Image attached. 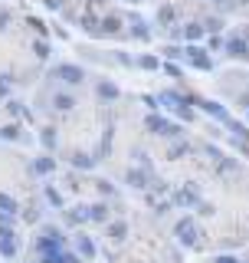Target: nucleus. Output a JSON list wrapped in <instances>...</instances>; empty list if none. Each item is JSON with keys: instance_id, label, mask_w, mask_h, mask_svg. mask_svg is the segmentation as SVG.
<instances>
[{"instance_id": "40", "label": "nucleus", "mask_w": 249, "mask_h": 263, "mask_svg": "<svg viewBox=\"0 0 249 263\" xmlns=\"http://www.w3.org/2000/svg\"><path fill=\"white\" fill-rule=\"evenodd\" d=\"M13 220H16V214H7V211H0V224H4V227H13Z\"/></svg>"}, {"instance_id": "42", "label": "nucleus", "mask_w": 249, "mask_h": 263, "mask_svg": "<svg viewBox=\"0 0 249 263\" xmlns=\"http://www.w3.org/2000/svg\"><path fill=\"white\" fill-rule=\"evenodd\" d=\"M10 27V10H0V30Z\"/></svg>"}, {"instance_id": "48", "label": "nucleus", "mask_w": 249, "mask_h": 263, "mask_svg": "<svg viewBox=\"0 0 249 263\" xmlns=\"http://www.w3.org/2000/svg\"><path fill=\"white\" fill-rule=\"evenodd\" d=\"M246 122H249V105H246Z\"/></svg>"}, {"instance_id": "15", "label": "nucleus", "mask_w": 249, "mask_h": 263, "mask_svg": "<svg viewBox=\"0 0 249 263\" xmlns=\"http://www.w3.org/2000/svg\"><path fill=\"white\" fill-rule=\"evenodd\" d=\"M72 168H79V171H92L95 164H98V158L95 155H89V152H72Z\"/></svg>"}, {"instance_id": "45", "label": "nucleus", "mask_w": 249, "mask_h": 263, "mask_svg": "<svg viewBox=\"0 0 249 263\" xmlns=\"http://www.w3.org/2000/svg\"><path fill=\"white\" fill-rule=\"evenodd\" d=\"M213 263H239V260H236V257H230V253H223V257H217Z\"/></svg>"}, {"instance_id": "9", "label": "nucleus", "mask_w": 249, "mask_h": 263, "mask_svg": "<svg viewBox=\"0 0 249 263\" xmlns=\"http://www.w3.org/2000/svg\"><path fill=\"white\" fill-rule=\"evenodd\" d=\"M0 257H16V234H13V227H4L0 224Z\"/></svg>"}, {"instance_id": "6", "label": "nucleus", "mask_w": 249, "mask_h": 263, "mask_svg": "<svg viewBox=\"0 0 249 263\" xmlns=\"http://www.w3.org/2000/svg\"><path fill=\"white\" fill-rule=\"evenodd\" d=\"M53 76L63 79V82H69V86H79V82H86V69L76 66V63H59L53 69Z\"/></svg>"}, {"instance_id": "35", "label": "nucleus", "mask_w": 249, "mask_h": 263, "mask_svg": "<svg viewBox=\"0 0 249 263\" xmlns=\"http://www.w3.org/2000/svg\"><path fill=\"white\" fill-rule=\"evenodd\" d=\"M174 16H177L174 7H161V10H157V20H161V23H174Z\"/></svg>"}, {"instance_id": "49", "label": "nucleus", "mask_w": 249, "mask_h": 263, "mask_svg": "<svg viewBox=\"0 0 249 263\" xmlns=\"http://www.w3.org/2000/svg\"><path fill=\"white\" fill-rule=\"evenodd\" d=\"M213 4H223V0H213Z\"/></svg>"}, {"instance_id": "10", "label": "nucleus", "mask_w": 249, "mask_h": 263, "mask_svg": "<svg viewBox=\"0 0 249 263\" xmlns=\"http://www.w3.org/2000/svg\"><path fill=\"white\" fill-rule=\"evenodd\" d=\"M223 46H226V53L233 56V60H249V40L246 36H230Z\"/></svg>"}, {"instance_id": "33", "label": "nucleus", "mask_w": 249, "mask_h": 263, "mask_svg": "<svg viewBox=\"0 0 249 263\" xmlns=\"http://www.w3.org/2000/svg\"><path fill=\"white\" fill-rule=\"evenodd\" d=\"M161 53H164V60H171V63H174V60H180V56H184V49H180V46H171V43H168V46L161 49Z\"/></svg>"}, {"instance_id": "22", "label": "nucleus", "mask_w": 249, "mask_h": 263, "mask_svg": "<svg viewBox=\"0 0 249 263\" xmlns=\"http://www.w3.org/2000/svg\"><path fill=\"white\" fill-rule=\"evenodd\" d=\"M131 36H135V40H148V36H151L148 23L141 20V16H135V13H131Z\"/></svg>"}, {"instance_id": "32", "label": "nucleus", "mask_w": 249, "mask_h": 263, "mask_svg": "<svg viewBox=\"0 0 249 263\" xmlns=\"http://www.w3.org/2000/svg\"><path fill=\"white\" fill-rule=\"evenodd\" d=\"M95 187H98V194H102V197H112L115 194V184H112V181H105V178H98Z\"/></svg>"}, {"instance_id": "27", "label": "nucleus", "mask_w": 249, "mask_h": 263, "mask_svg": "<svg viewBox=\"0 0 249 263\" xmlns=\"http://www.w3.org/2000/svg\"><path fill=\"white\" fill-rule=\"evenodd\" d=\"M33 53H36V60H49V56H53V46H49L46 40L39 36L36 43H33Z\"/></svg>"}, {"instance_id": "17", "label": "nucleus", "mask_w": 249, "mask_h": 263, "mask_svg": "<svg viewBox=\"0 0 249 263\" xmlns=\"http://www.w3.org/2000/svg\"><path fill=\"white\" fill-rule=\"evenodd\" d=\"M89 220H92V224H109V204L105 201L89 204Z\"/></svg>"}, {"instance_id": "1", "label": "nucleus", "mask_w": 249, "mask_h": 263, "mask_svg": "<svg viewBox=\"0 0 249 263\" xmlns=\"http://www.w3.org/2000/svg\"><path fill=\"white\" fill-rule=\"evenodd\" d=\"M36 250H39V253L66 250V237H63V230H59V227H53V224L39 227V237H36Z\"/></svg>"}, {"instance_id": "43", "label": "nucleus", "mask_w": 249, "mask_h": 263, "mask_svg": "<svg viewBox=\"0 0 249 263\" xmlns=\"http://www.w3.org/2000/svg\"><path fill=\"white\" fill-rule=\"evenodd\" d=\"M46 10H63V0H43Z\"/></svg>"}, {"instance_id": "21", "label": "nucleus", "mask_w": 249, "mask_h": 263, "mask_svg": "<svg viewBox=\"0 0 249 263\" xmlns=\"http://www.w3.org/2000/svg\"><path fill=\"white\" fill-rule=\"evenodd\" d=\"M56 142H59V135H56V128L53 125H46V128H39V145L46 148V152H53Z\"/></svg>"}, {"instance_id": "23", "label": "nucleus", "mask_w": 249, "mask_h": 263, "mask_svg": "<svg viewBox=\"0 0 249 263\" xmlns=\"http://www.w3.org/2000/svg\"><path fill=\"white\" fill-rule=\"evenodd\" d=\"M109 237L115 243H121L125 237H128V224H125V220H112V224H109Z\"/></svg>"}, {"instance_id": "14", "label": "nucleus", "mask_w": 249, "mask_h": 263, "mask_svg": "<svg viewBox=\"0 0 249 263\" xmlns=\"http://www.w3.org/2000/svg\"><path fill=\"white\" fill-rule=\"evenodd\" d=\"M76 250H79V257L82 260H95V240H92V237H86V234H79L76 237Z\"/></svg>"}, {"instance_id": "46", "label": "nucleus", "mask_w": 249, "mask_h": 263, "mask_svg": "<svg viewBox=\"0 0 249 263\" xmlns=\"http://www.w3.org/2000/svg\"><path fill=\"white\" fill-rule=\"evenodd\" d=\"M223 46V36H210V49H220Z\"/></svg>"}, {"instance_id": "38", "label": "nucleus", "mask_w": 249, "mask_h": 263, "mask_svg": "<svg viewBox=\"0 0 249 263\" xmlns=\"http://www.w3.org/2000/svg\"><path fill=\"white\" fill-rule=\"evenodd\" d=\"M10 76H7V72H4V76H0V99H7V96H10Z\"/></svg>"}, {"instance_id": "28", "label": "nucleus", "mask_w": 249, "mask_h": 263, "mask_svg": "<svg viewBox=\"0 0 249 263\" xmlns=\"http://www.w3.org/2000/svg\"><path fill=\"white\" fill-rule=\"evenodd\" d=\"M0 211H7V214H16V211H20V204H16V197H10L7 191H0Z\"/></svg>"}, {"instance_id": "31", "label": "nucleus", "mask_w": 249, "mask_h": 263, "mask_svg": "<svg viewBox=\"0 0 249 263\" xmlns=\"http://www.w3.org/2000/svg\"><path fill=\"white\" fill-rule=\"evenodd\" d=\"M220 30H223L220 16H206V20H203V33H220Z\"/></svg>"}, {"instance_id": "29", "label": "nucleus", "mask_w": 249, "mask_h": 263, "mask_svg": "<svg viewBox=\"0 0 249 263\" xmlns=\"http://www.w3.org/2000/svg\"><path fill=\"white\" fill-rule=\"evenodd\" d=\"M43 194H46V201H49V204H53V208H66V201H63V194H59V191H56V187H53V184H46V187H43Z\"/></svg>"}, {"instance_id": "8", "label": "nucleus", "mask_w": 249, "mask_h": 263, "mask_svg": "<svg viewBox=\"0 0 249 263\" xmlns=\"http://www.w3.org/2000/svg\"><path fill=\"white\" fill-rule=\"evenodd\" d=\"M190 105H197V109H203L206 115H213V119H220V122H226V119H230L226 105L213 102V99H190Z\"/></svg>"}, {"instance_id": "16", "label": "nucleus", "mask_w": 249, "mask_h": 263, "mask_svg": "<svg viewBox=\"0 0 249 263\" xmlns=\"http://www.w3.org/2000/svg\"><path fill=\"white\" fill-rule=\"evenodd\" d=\"M98 33H102V36H118L121 33V16H102V20H98Z\"/></svg>"}, {"instance_id": "11", "label": "nucleus", "mask_w": 249, "mask_h": 263, "mask_svg": "<svg viewBox=\"0 0 249 263\" xmlns=\"http://www.w3.org/2000/svg\"><path fill=\"white\" fill-rule=\"evenodd\" d=\"M39 263H82V257L69 250H53V253H39Z\"/></svg>"}, {"instance_id": "2", "label": "nucleus", "mask_w": 249, "mask_h": 263, "mask_svg": "<svg viewBox=\"0 0 249 263\" xmlns=\"http://www.w3.org/2000/svg\"><path fill=\"white\" fill-rule=\"evenodd\" d=\"M174 237H177V243L180 247H197L200 243V227H197V220L194 217H180L177 224H174Z\"/></svg>"}, {"instance_id": "34", "label": "nucleus", "mask_w": 249, "mask_h": 263, "mask_svg": "<svg viewBox=\"0 0 249 263\" xmlns=\"http://www.w3.org/2000/svg\"><path fill=\"white\" fill-rule=\"evenodd\" d=\"M138 66H141V69H157L161 60H157V56H138Z\"/></svg>"}, {"instance_id": "12", "label": "nucleus", "mask_w": 249, "mask_h": 263, "mask_svg": "<svg viewBox=\"0 0 249 263\" xmlns=\"http://www.w3.org/2000/svg\"><path fill=\"white\" fill-rule=\"evenodd\" d=\"M66 224H69V227H82V224H89V204H76V208L66 211Z\"/></svg>"}, {"instance_id": "37", "label": "nucleus", "mask_w": 249, "mask_h": 263, "mask_svg": "<svg viewBox=\"0 0 249 263\" xmlns=\"http://www.w3.org/2000/svg\"><path fill=\"white\" fill-rule=\"evenodd\" d=\"M27 23H30V27L36 30V33H39V36H46V23L39 20V16H27Z\"/></svg>"}, {"instance_id": "3", "label": "nucleus", "mask_w": 249, "mask_h": 263, "mask_svg": "<svg viewBox=\"0 0 249 263\" xmlns=\"http://www.w3.org/2000/svg\"><path fill=\"white\" fill-rule=\"evenodd\" d=\"M144 128L151 132V135H168V138H180V135H184L177 122H168L164 115H157V112H151V115L144 119Z\"/></svg>"}, {"instance_id": "26", "label": "nucleus", "mask_w": 249, "mask_h": 263, "mask_svg": "<svg viewBox=\"0 0 249 263\" xmlns=\"http://www.w3.org/2000/svg\"><path fill=\"white\" fill-rule=\"evenodd\" d=\"M7 112H10V115H16V119H30L27 105H23V102H16V99H7Z\"/></svg>"}, {"instance_id": "13", "label": "nucleus", "mask_w": 249, "mask_h": 263, "mask_svg": "<svg viewBox=\"0 0 249 263\" xmlns=\"http://www.w3.org/2000/svg\"><path fill=\"white\" fill-rule=\"evenodd\" d=\"M95 92H98V99H105V102H115V99L121 96V89L115 86L112 79H98V86H95Z\"/></svg>"}, {"instance_id": "39", "label": "nucleus", "mask_w": 249, "mask_h": 263, "mask_svg": "<svg viewBox=\"0 0 249 263\" xmlns=\"http://www.w3.org/2000/svg\"><path fill=\"white\" fill-rule=\"evenodd\" d=\"M203 152H206V155H210V158H217V161H223V158H226V155H223V152H220V148H213V145H206V148H203Z\"/></svg>"}, {"instance_id": "25", "label": "nucleus", "mask_w": 249, "mask_h": 263, "mask_svg": "<svg viewBox=\"0 0 249 263\" xmlns=\"http://www.w3.org/2000/svg\"><path fill=\"white\" fill-rule=\"evenodd\" d=\"M20 122H7L4 128H0V138H4V142H16V138H20Z\"/></svg>"}, {"instance_id": "24", "label": "nucleus", "mask_w": 249, "mask_h": 263, "mask_svg": "<svg viewBox=\"0 0 249 263\" xmlns=\"http://www.w3.org/2000/svg\"><path fill=\"white\" fill-rule=\"evenodd\" d=\"M79 23H82V30H86L89 36H102V33H98V16H92V13H82V16H79Z\"/></svg>"}, {"instance_id": "5", "label": "nucleus", "mask_w": 249, "mask_h": 263, "mask_svg": "<svg viewBox=\"0 0 249 263\" xmlns=\"http://www.w3.org/2000/svg\"><path fill=\"white\" fill-rule=\"evenodd\" d=\"M197 201H200V187L194 181H187L180 191L171 194V204H177V208H197Z\"/></svg>"}, {"instance_id": "41", "label": "nucleus", "mask_w": 249, "mask_h": 263, "mask_svg": "<svg viewBox=\"0 0 249 263\" xmlns=\"http://www.w3.org/2000/svg\"><path fill=\"white\" fill-rule=\"evenodd\" d=\"M141 102H144V105H148L151 112L157 109V105H161V102H157V96H141Z\"/></svg>"}, {"instance_id": "20", "label": "nucleus", "mask_w": 249, "mask_h": 263, "mask_svg": "<svg viewBox=\"0 0 249 263\" xmlns=\"http://www.w3.org/2000/svg\"><path fill=\"white\" fill-rule=\"evenodd\" d=\"M53 109H59V112L76 109V96H72V92H56L53 96Z\"/></svg>"}, {"instance_id": "7", "label": "nucleus", "mask_w": 249, "mask_h": 263, "mask_svg": "<svg viewBox=\"0 0 249 263\" xmlns=\"http://www.w3.org/2000/svg\"><path fill=\"white\" fill-rule=\"evenodd\" d=\"M125 184H131L135 191H148L151 187V171L148 168H128L125 171Z\"/></svg>"}, {"instance_id": "30", "label": "nucleus", "mask_w": 249, "mask_h": 263, "mask_svg": "<svg viewBox=\"0 0 249 263\" xmlns=\"http://www.w3.org/2000/svg\"><path fill=\"white\" fill-rule=\"evenodd\" d=\"M190 152V142H174L168 148V158H184V155Z\"/></svg>"}, {"instance_id": "44", "label": "nucleus", "mask_w": 249, "mask_h": 263, "mask_svg": "<svg viewBox=\"0 0 249 263\" xmlns=\"http://www.w3.org/2000/svg\"><path fill=\"white\" fill-rule=\"evenodd\" d=\"M200 214H206V217H213V214H217V208H213V204H200Z\"/></svg>"}, {"instance_id": "36", "label": "nucleus", "mask_w": 249, "mask_h": 263, "mask_svg": "<svg viewBox=\"0 0 249 263\" xmlns=\"http://www.w3.org/2000/svg\"><path fill=\"white\" fill-rule=\"evenodd\" d=\"M161 69H164V72H168V76H171V79H180V76H184V72H180V66H177V63H171V60H168V63H164V66H161Z\"/></svg>"}, {"instance_id": "4", "label": "nucleus", "mask_w": 249, "mask_h": 263, "mask_svg": "<svg viewBox=\"0 0 249 263\" xmlns=\"http://www.w3.org/2000/svg\"><path fill=\"white\" fill-rule=\"evenodd\" d=\"M184 56H187V63L194 66V69H203V72H210L213 69V60H210V53L200 46V43H190L187 49H184Z\"/></svg>"}, {"instance_id": "18", "label": "nucleus", "mask_w": 249, "mask_h": 263, "mask_svg": "<svg viewBox=\"0 0 249 263\" xmlns=\"http://www.w3.org/2000/svg\"><path fill=\"white\" fill-rule=\"evenodd\" d=\"M33 171H36V175H53V171H56V158H53V155H39V158L36 161H33Z\"/></svg>"}, {"instance_id": "47", "label": "nucleus", "mask_w": 249, "mask_h": 263, "mask_svg": "<svg viewBox=\"0 0 249 263\" xmlns=\"http://www.w3.org/2000/svg\"><path fill=\"white\" fill-rule=\"evenodd\" d=\"M128 4H144V0H128Z\"/></svg>"}, {"instance_id": "19", "label": "nucleus", "mask_w": 249, "mask_h": 263, "mask_svg": "<svg viewBox=\"0 0 249 263\" xmlns=\"http://www.w3.org/2000/svg\"><path fill=\"white\" fill-rule=\"evenodd\" d=\"M180 36H184L187 40V43H200V40H203V23H187V27L184 30H180Z\"/></svg>"}]
</instances>
